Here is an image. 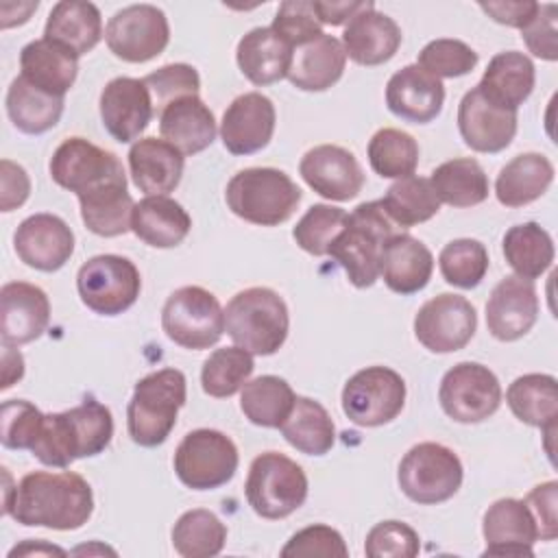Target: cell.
Masks as SVG:
<instances>
[{"instance_id":"cell-24","label":"cell","mask_w":558,"mask_h":558,"mask_svg":"<svg viewBox=\"0 0 558 558\" xmlns=\"http://www.w3.org/2000/svg\"><path fill=\"white\" fill-rule=\"evenodd\" d=\"M486 549L482 556H534L536 521L523 499L504 497L488 506L482 521Z\"/></svg>"},{"instance_id":"cell-33","label":"cell","mask_w":558,"mask_h":558,"mask_svg":"<svg viewBox=\"0 0 558 558\" xmlns=\"http://www.w3.org/2000/svg\"><path fill=\"white\" fill-rule=\"evenodd\" d=\"M192 229L190 214L168 196H146L133 207L131 231L153 248L179 246Z\"/></svg>"},{"instance_id":"cell-61","label":"cell","mask_w":558,"mask_h":558,"mask_svg":"<svg viewBox=\"0 0 558 558\" xmlns=\"http://www.w3.org/2000/svg\"><path fill=\"white\" fill-rule=\"evenodd\" d=\"M24 377V357L15 347L2 344V390H9Z\"/></svg>"},{"instance_id":"cell-18","label":"cell","mask_w":558,"mask_h":558,"mask_svg":"<svg viewBox=\"0 0 558 558\" xmlns=\"http://www.w3.org/2000/svg\"><path fill=\"white\" fill-rule=\"evenodd\" d=\"M299 172L303 181L327 201H351L364 187V172L355 155L336 144L310 148L299 163Z\"/></svg>"},{"instance_id":"cell-11","label":"cell","mask_w":558,"mask_h":558,"mask_svg":"<svg viewBox=\"0 0 558 558\" xmlns=\"http://www.w3.org/2000/svg\"><path fill=\"white\" fill-rule=\"evenodd\" d=\"M76 290L83 305L94 314L118 316L137 301L142 277L131 259L105 253L89 257L78 268Z\"/></svg>"},{"instance_id":"cell-44","label":"cell","mask_w":558,"mask_h":558,"mask_svg":"<svg viewBox=\"0 0 558 558\" xmlns=\"http://www.w3.org/2000/svg\"><path fill=\"white\" fill-rule=\"evenodd\" d=\"M379 203H381L386 216L401 229L427 222L440 209V201H438L429 179H423L416 174L397 179L386 190V196Z\"/></svg>"},{"instance_id":"cell-17","label":"cell","mask_w":558,"mask_h":558,"mask_svg":"<svg viewBox=\"0 0 558 558\" xmlns=\"http://www.w3.org/2000/svg\"><path fill=\"white\" fill-rule=\"evenodd\" d=\"M155 116V105L144 78L118 76L100 92V120L107 133L120 142H137Z\"/></svg>"},{"instance_id":"cell-48","label":"cell","mask_w":558,"mask_h":558,"mask_svg":"<svg viewBox=\"0 0 558 558\" xmlns=\"http://www.w3.org/2000/svg\"><path fill=\"white\" fill-rule=\"evenodd\" d=\"M438 268L449 286L462 290L477 288L488 272V251L480 240H451L438 255Z\"/></svg>"},{"instance_id":"cell-60","label":"cell","mask_w":558,"mask_h":558,"mask_svg":"<svg viewBox=\"0 0 558 558\" xmlns=\"http://www.w3.org/2000/svg\"><path fill=\"white\" fill-rule=\"evenodd\" d=\"M366 2H323V0H312V11L318 20V24H331L340 26L349 22L360 9H364Z\"/></svg>"},{"instance_id":"cell-26","label":"cell","mask_w":558,"mask_h":558,"mask_svg":"<svg viewBox=\"0 0 558 558\" xmlns=\"http://www.w3.org/2000/svg\"><path fill=\"white\" fill-rule=\"evenodd\" d=\"M445 102V85L440 78L425 72L421 65L410 63L397 70L386 85V105L392 116L427 124L438 118Z\"/></svg>"},{"instance_id":"cell-52","label":"cell","mask_w":558,"mask_h":558,"mask_svg":"<svg viewBox=\"0 0 558 558\" xmlns=\"http://www.w3.org/2000/svg\"><path fill=\"white\" fill-rule=\"evenodd\" d=\"M44 414L24 399H9L0 410V440L7 449H28L35 445Z\"/></svg>"},{"instance_id":"cell-37","label":"cell","mask_w":558,"mask_h":558,"mask_svg":"<svg viewBox=\"0 0 558 558\" xmlns=\"http://www.w3.org/2000/svg\"><path fill=\"white\" fill-rule=\"evenodd\" d=\"M7 113L17 131L26 135H41L61 120L63 98L31 85L24 76H17L7 89Z\"/></svg>"},{"instance_id":"cell-34","label":"cell","mask_w":558,"mask_h":558,"mask_svg":"<svg viewBox=\"0 0 558 558\" xmlns=\"http://www.w3.org/2000/svg\"><path fill=\"white\" fill-rule=\"evenodd\" d=\"M44 37L74 57L87 54L102 37V17L96 4L81 0H63L48 13Z\"/></svg>"},{"instance_id":"cell-54","label":"cell","mask_w":558,"mask_h":558,"mask_svg":"<svg viewBox=\"0 0 558 558\" xmlns=\"http://www.w3.org/2000/svg\"><path fill=\"white\" fill-rule=\"evenodd\" d=\"M270 28L292 46V50L318 39L323 28L307 0H286L279 4Z\"/></svg>"},{"instance_id":"cell-42","label":"cell","mask_w":558,"mask_h":558,"mask_svg":"<svg viewBox=\"0 0 558 558\" xmlns=\"http://www.w3.org/2000/svg\"><path fill=\"white\" fill-rule=\"evenodd\" d=\"M504 257L517 277L534 281L554 262V240L538 222H521L504 235Z\"/></svg>"},{"instance_id":"cell-23","label":"cell","mask_w":558,"mask_h":558,"mask_svg":"<svg viewBox=\"0 0 558 558\" xmlns=\"http://www.w3.org/2000/svg\"><path fill=\"white\" fill-rule=\"evenodd\" d=\"M538 318V294L532 281L517 275L504 277L486 303V327L493 338L512 342L523 338Z\"/></svg>"},{"instance_id":"cell-9","label":"cell","mask_w":558,"mask_h":558,"mask_svg":"<svg viewBox=\"0 0 558 558\" xmlns=\"http://www.w3.org/2000/svg\"><path fill=\"white\" fill-rule=\"evenodd\" d=\"M161 329L174 344L203 351L222 338L225 310L209 290L201 286H183L166 299Z\"/></svg>"},{"instance_id":"cell-51","label":"cell","mask_w":558,"mask_h":558,"mask_svg":"<svg viewBox=\"0 0 558 558\" xmlns=\"http://www.w3.org/2000/svg\"><path fill=\"white\" fill-rule=\"evenodd\" d=\"M144 83L150 92L155 113H159L172 100H179L183 96H198V89H201V76L196 68L187 63L161 65L159 70L146 74Z\"/></svg>"},{"instance_id":"cell-15","label":"cell","mask_w":558,"mask_h":558,"mask_svg":"<svg viewBox=\"0 0 558 558\" xmlns=\"http://www.w3.org/2000/svg\"><path fill=\"white\" fill-rule=\"evenodd\" d=\"M109 50L126 63L159 57L170 41L168 17L155 4H129L116 11L105 28Z\"/></svg>"},{"instance_id":"cell-47","label":"cell","mask_w":558,"mask_h":558,"mask_svg":"<svg viewBox=\"0 0 558 558\" xmlns=\"http://www.w3.org/2000/svg\"><path fill=\"white\" fill-rule=\"evenodd\" d=\"M368 163L384 179H403L418 166V144L401 129H379L368 142Z\"/></svg>"},{"instance_id":"cell-7","label":"cell","mask_w":558,"mask_h":558,"mask_svg":"<svg viewBox=\"0 0 558 558\" xmlns=\"http://www.w3.org/2000/svg\"><path fill=\"white\" fill-rule=\"evenodd\" d=\"M244 493L257 517L286 519L307 499V475L292 458L264 451L248 466Z\"/></svg>"},{"instance_id":"cell-56","label":"cell","mask_w":558,"mask_h":558,"mask_svg":"<svg viewBox=\"0 0 558 558\" xmlns=\"http://www.w3.org/2000/svg\"><path fill=\"white\" fill-rule=\"evenodd\" d=\"M556 4H541L534 20L521 28V37L527 50L545 61L558 59V31H556Z\"/></svg>"},{"instance_id":"cell-49","label":"cell","mask_w":558,"mask_h":558,"mask_svg":"<svg viewBox=\"0 0 558 558\" xmlns=\"http://www.w3.org/2000/svg\"><path fill=\"white\" fill-rule=\"evenodd\" d=\"M347 216L349 214L344 209L333 205H312L292 229V238L305 253L323 257L329 253L331 242L342 231Z\"/></svg>"},{"instance_id":"cell-38","label":"cell","mask_w":558,"mask_h":558,"mask_svg":"<svg viewBox=\"0 0 558 558\" xmlns=\"http://www.w3.org/2000/svg\"><path fill=\"white\" fill-rule=\"evenodd\" d=\"M281 436L305 456H325L336 442V425L318 401L296 397L290 414L279 425Z\"/></svg>"},{"instance_id":"cell-32","label":"cell","mask_w":558,"mask_h":558,"mask_svg":"<svg viewBox=\"0 0 558 558\" xmlns=\"http://www.w3.org/2000/svg\"><path fill=\"white\" fill-rule=\"evenodd\" d=\"M344 65L347 52L342 48V41L323 33L318 39L292 52V63L286 78L296 89L325 92L340 81Z\"/></svg>"},{"instance_id":"cell-31","label":"cell","mask_w":558,"mask_h":558,"mask_svg":"<svg viewBox=\"0 0 558 558\" xmlns=\"http://www.w3.org/2000/svg\"><path fill=\"white\" fill-rule=\"evenodd\" d=\"M292 52V46L283 41L270 26H257L238 41L235 61L240 72L253 85L264 87L288 76Z\"/></svg>"},{"instance_id":"cell-39","label":"cell","mask_w":558,"mask_h":558,"mask_svg":"<svg viewBox=\"0 0 558 558\" xmlns=\"http://www.w3.org/2000/svg\"><path fill=\"white\" fill-rule=\"evenodd\" d=\"M429 183L440 203L449 207H473L488 198L490 183L473 157H458L434 168Z\"/></svg>"},{"instance_id":"cell-22","label":"cell","mask_w":558,"mask_h":558,"mask_svg":"<svg viewBox=\"0 0 558 558\" xmlns=\"http://www.w3.org/2000/svg\"><path fill=\"white\" fill-rule=\"evenodd\" d=\"M458 129L471 150L488 155L501 153L517 135V111L493 105L473 87L458 105Z\"/></svg>"},{"instance_id":"cell-25","label":"cell","mask_w":558,"mask_h":558,"mask_svg":"<svg viewBox=\"0 0 558 558\" xmlns=\"http://www.w3.org/2000/svg\"><path fill=\"white\" fill-rule=\"evenodd\" d=\"M401 28L386 13L377 11L371 0L344 26L342 48L347 59L357 65H381L390 61L401 46Z\"/></svg>"},{"instance_id":"cell-53","label":"cell","mask_w":558,"mask_h":558,"mask_svg":"<svg viewBox=\"0 0 558 558\" xmlns=\"http://www.w3.org/2000/svg\"><path fill=\"white\" fill-rule=\"evenodd\" d=\"M421 551V538L403 521L375 523L364 541V554L368 558H414Z\"/></svg>"},{"instance_id":"cell-27","label":"cell","mask_w":558,"mask_h":558,"mask_svg":"<svg viewBox=\"0 0 558 558\" xmlns=\"http://www.w3.org/2000/svg\"><path fill=\"white\" fill-rule=\"evenodd\" d=\"M185 155L161 137H140L129 150L135 187L146 196H166L183 177Z\"/></svg>"},{"instance_id":"cell-1","label":"cell","mask_w":558,"mask_h":558,"mask_svg":"<svg viewBox=\"0 0 558 558\" xmlns=\"http://www.w3.org/2000/svg\"><path fill=\"white\" fill-rule=\"evenodd\" d=\"M26 527L70 532L83 527L94 512V493L74 471H31L15 484L11 504L2 508Z\"/></svg>"},{"instance_id":"cell-29","label":"cell","mask_w":558,"mask_h":558,"mask_svg":"<svg viewBox=\"0 0 558 558\" xmlns=\"http://www.w3.org/2000/svg\"><path fill=\"white\" fill-rule=\"evenodd\" d=\"M534 81L536 70L532 59L519 50H504L488 61L482 81L475 87L493 105L517 111L530 98Z\"/></svg>"},{"instance_id":"cell-4","label":"cell","mask_w":558,"mask_h":558,"mask_svg":"<svg viewBox=\"0 0 558 558\" xmlns=\"http://www.w3.org/2000/svg\"><path fill=\"white\" fill-rule=\"evenodd\" d=\"M290 329L286 301L270 288L240 290L225 307V331L253 355L277 353Z\"/></svg>"},{"instance_id":"cell-6","label":"cell","mask_w":558,"mask_h":558,"mask_svg":"<svg viewBox=\"0 0 558 558\" xmlns=\"http://www.w3.org/2000/svg\"><path fill=\"white\" fill-rule=\"evenodd\" d=\"M225 201L244 222L277 227L296 211L301 190L283 170L244 168L227 183Z\"/></svg>"},{"instance_id":"cell-8","label":"cell","mask_w":558,"mask_h":558,"mask_svg":"<svg viewBox=\"0 0 558 558\" xmlns=\"http://www.w3.org/2000/svg\"><path fill=\"white\" fill-rule=\"evenodd\" d=\"M462 462L458 453L440 442H418L399 462L397 482L401 493L421 506L451 499L462 486Z\"/></svg>"},{"instance_id":"cell-3","label":"cell","mask_w":558,"mask_h":558,"mask_svg":"<svg viewBox=\"0 0 558 558\" xmlns=\"http://www.w3.org/2000/svg\"><path fill=\"white\" fill-rule=\"evenodd\" d=\"M395 235V222L386 216L379 201L360 203L349 216L342 231L329 246V253L347 272L355 288H371L381 268V255Z\"/></svg>"},{"instance_id":"cell-36","label":"cell","mask_w":558,"mask_h":558,"mask_svg":"<svg viewBox=\"0 0 558 558\" xmlns=\"http://www.w3.org/2000/svg\"><path fill=\"white\" fill-rule=\"evenodd\" d=\"M554 181V163L541 153L512 157L497 174L495 196L506 207H523L541 198Z\"/></svg>"},{"instance_id":"cell-10","label":"cell","mask_w":558,"mask_h":558,"mask_svg":"<svg viewBox=\"0 0 558 558\" xmlns=\"http://www.w3.org/2000/svg\"><path fill=\"white\" fill-rule=\"evenodd\" d=\"M174 473L192 490H214L231 482L240 456L235 442L209 427L187 432L174 451Z\"/></svg>"},{"instance_id":"cell-16","label":"cell","mask_w":558,"mask_h":558,"mask_svg":"<svg viewBox=\"0 0 558 558\" xmlns=\"http://www.w3.org/2000/svg\"><path fill=\"white\" fill-rule=\"evenodd\" d=\"M477 329V314L469 299L442 292L421 305L414 316V336L432 353L464 349Z\"/></svg>"},{"instance_id":"cell-41","label":"cell","mask_w":558,"mask_h":558,"mask_svg":"<svg viewBox=\"0 0 558 558\" xmlns=\"http://www.w3.org/2000/svg\"><path fill=\"white\" fill-rule=\"evenodd\" d=\"M81 218L85 227L100 238H116L131 231L133 198L126 192V183H111L89 194L78 196Z\"/></svg>"},{"instance_id":"cell-40","label":"cell","mask_w":558,"mask_h":558,"mask_svg":"<svg viewBox=\"0 0 558 558\" xmlns=\"http://www.w3.org/2000/svg\"><path fill=\"white\" fill-rule=\"evenodd\" d=\"M506 401L512 414L532 427L556 425L558 418V384L554 375L527 373L517 377L508 390Z\"/></svg>"},{"instance_id":"cell-59","label":"cell","mask_w":558,"mask_h":558,"mask_svg":"<svg viewBox=\"0 0 558 558\" xmlns=\"http://www.w3.org/2000/svg\"><path fill=\"white\" fill-rule=\"evenodd\" d=\"M538 2L523 0V2H480V9L488 13L497 24H506L512 28H525L534 15L538 13Z\"/></svg>"},{"instance_id":"cell-19","label":"cell","mask_w":558,"mask_h":558,"mask_svg":"<svg viewBox=\"0 0 558 558\" xmlns=\"http://www.w3.org/2000/svg\"><path fill=\"white\" fill-rule=\"evenodd\" d=\"M277 124V111L268 96L246 92L227 107L220 122L222 146L231 155H253L268 146Z\"/></svg>"},{"instance_id":"cell-35","label":"cell","mask_w":558,"mask_h":558,"mask_svg":"<svg viewBox=\"0 0 558 558\" xmlns=\"http://www.w3.org/2000/svg\"><path fill=\"white\" fill-rule=\"evenodd\" d=\"M20 70L31 85L63 98L76 81L78 57L41 37L22 48Z\"/></svg>"},{"instance_id":"cell-2","label":"cell","mask_w":558,"mask_h":558,"mask_svg":"<svg viewBox=\"0 0 558 558\" xmlns=\"http://www.w3.org/2000/svg\"><path fill=\"white\" fill-rule=\"evenodd\" d=\"M113 436V416L107 405L87 397L65 412L44 414L31 453L46 466L65 469L78 458L102 453Z\"/></svg>"},{"instance_id":"cell-14","label":"cell","mask_w":558,"mask_h":558,"mask_svg":"<svg viewBox=\"0 0 558 558\" xmlns=\"http://www.w3.org/2000/svg\"><path fill=\"white\" fill-rule=\"evenodd\" d=\"M438 401L456 423H482L499 410L501 384L488 366L460 362L442 375Z\"/></svg>"},{"instance_id":"cell-30","label":"cell","mask_w":558,"mask_h":558,"mask_svg":"<svg viewBox=\"0 0 558 558\" xmlns=\"http://www.w3.org/2000/svg\"><path fill=\"white\" fill-rule=\"evenodd\" d=\"M434 272L432 251L410 233H395L381 255L379 275L384 283L401 294H414L423 290Z\"/></svg>"},{"instance_id":"cell-28","label":"cell","mask_w":558,"mask_h":558,"mask_svg":"<svg viewBox=\"0 0 558 558\" xmlns=\"http://www.w3.org/2000/svg\"><path fill=\"white\" fill-rule=\"evenodd\" d=\"M216 118L198 96H183L159 111L161 140L183 155H196L216 140Z\"/></svg>"},{"instance_id":"cell-62","label":"cell","mask_w":558,"mask_h":558,"mask_svg":"<svg viewBox=\"0 0 558 558\" xmlns=\"http://www.w3.org/2000/svg\"><path fill=\"white\" fill-rule=\"evenodd\" d=\"M46 556V554H59V556H65V551L61 547H54V545H48L44 541H24L22 545H15L11 551H9V558H15V556Z\"/></svg>"},{"instance_id":"cell-45","label":"cell","mask_w":558,"mask_h":558,"mask_svg":"<svg viewBox=\"0 0 558 558\" xmlns=\"http://www.w3.org/2000/svg\"><path fill=\"white\" fill-rule=\"evenodd\" d=\"M227 541V525L209 510L183 512L172 527V547L183 558L218 556Z\"/></svg>"},{"instance_id":"cell-58","label":"cell","mask_w":558,"mask_h":558,"mask_svg":"<svg viewBox=\"0 0 558 558\" xmlns=\"http://www.w3.org/2000/svg\"><path fill=\"white\" fill-rule=\"evenodd\" d=\"M0 209L2 211H13L20 205L26 203L28 194H31V179L26 174V170L11 161V159H2L0 161Z\"/></svg>"},{"instance_id":"cell-13","label":"cell","mask_w":558,"mask_h":558,"mask_svg":"<svg viewBox=\"0 0 558 558\" xmlns=\"http://www.w3.org/2000/svg\"><path fill=\"white\" fill-rule=\"evenodd\" d=\"M52 181L74 192L76 198L111 183H126L122 161L116 153L92 144L85 137L63 140L48 163Z\"/></svg>"},{"instance_id":"cell-50","label":"cell","mask_w":558,"mask_h":558,"mask_svg":"<svg viewBox=\"0 0 558 558\" xmlns=\"http://www.w3.org/2000/svg\"><path fill=\"white\" fill-rule=\"evenodd\" d=\"M416 65L436 78H456L469 74L477 65V52L460 39L442 37L423 46Z\"/></svg>"},{"instance_id":"cell-12","label":"cell","mask_w":558,"mask_h":558,"mask_svg":"<svg viewBox=\"0 0 558 558\" xmlns=\"http://www.w3.org/2000/svg\"><path fill=\"white\" fill-rule=\"evenodd\" d=\"M405 405V381L388 366H366L342 388V412L360 427H379L395 421Z\"/></svg>"},{"instance_id":"cell-43","label":"cell","mask_w":558,"mask_h":558,"mask_svg":"<svg viewBox=\"0 0 558 558\" xmlns=\"http://www.w3.org/2000/svg\"><path fill=\"white\" fill-rule=\"evenodd\" d=\"M294 390L277 375H262L242 386L240 410L259 427H279L294 405Z\"/></svg>"},{"instance_id":"cell-5","label":"cell","mask_w":558,"mask_h":558,"mask_svg":"<svg viewBox=\"0 0 558 558\" xmlns=\"http://www.w3.org/2000/svg\"><path fill=\"white\" fill-rule=\"evenodd\" d=\"M187 397V381L179 368H161L142 377L126 408V429L135 445L157 447L168 440L177 414Z\"/></svg>"},{"instance_id":"cell-46","label":"cell","mask_w":558,"mask_h":558,"mask_svg":"<svg viewBox=\"0 0 558 558\" xmlns=\"http://www.w3.org/2000/svg\"><path fill=\"white\" fill-rule=\"evenodd\" d=\"M253 353L238 344L222 347L209 353V357L203 362L201 386L205 395L214 399H227L242 390V386L253 375Z\"/></svg>"},{"instance_id":"cell-57","label":"cell","mask_w":558,"mask_h":558,"mask_svg":"<svg viewBox=\"0 0 558 558\" xmlns=\"http://www.w3.org/2000/svg\"><path fill=\"white\" fill-rule=\"evenodd\" d=\"M523 501L536 521L538 538L554 541L558 536V482L549 480L534 486Z\"/></svg>"},{"instance_id":"cell-20","label":"cell","mask_w":558,"mask_h":558,"mask_svg":"<svg viewBox=\"0 0 558 558\" xmlns=\"http://www.w3.org/2000/svg\"><path fill=\"white\" fill-rule=\"evenodd\" d=\"M13 246L26 266L54 272L72 257L74 233L68 222L54 214H33L15 229Z\"/></svg>"},{"instance_id":"cell-55","label":"cell","mask_w":558,"mask_h":558,"mask_svg":"<svg viewBox=\"0 0 558 558\" xmlns=\"http://www.w3.org/2000/svg\"><path fill=\"white\" fill-rule=\"evenodd\" d=\"M281 556L290 558V556H338L344 558L349 556L347 543L342 538V534L329 525L323 523H314L307 525L303 530H299L296 534L290 536V541L281 547Z\"/></svg>"},{"instance_id":"cell-21","label":"cell","mask_w":558,"mask_h":558,"mask_svg":"<svg viewBox=\"0 0 558 558\" xmlns=\"http://www.w3.org/2000/svg\"><path fill=\"white\" fill-rule=\"evenodd\" d=\"M50 323L48 294L28 281H9L0 288V340L22 347L37 340Z\"/></svg>"}]
</instances>
